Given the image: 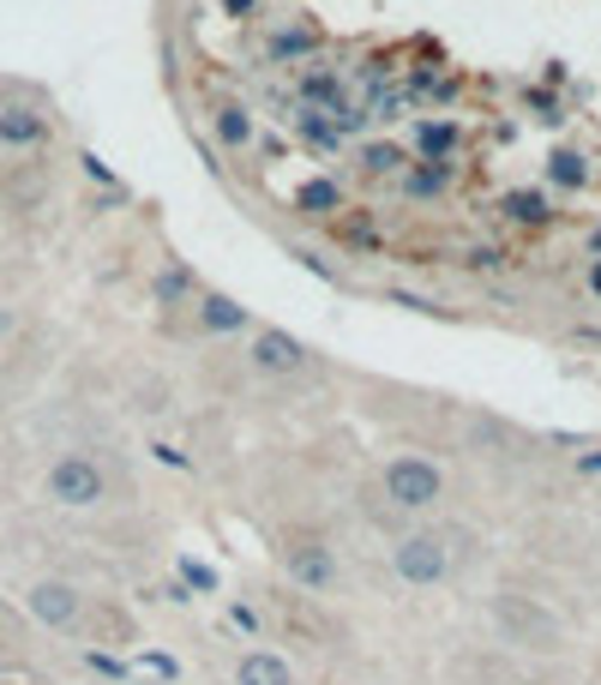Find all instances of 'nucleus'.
Listing matches in <instances>:
<instances>
[{
	"instance_id": "obj_1",
	"label": "nucleus",
	"mask_w": 601,
	"mask_h": 685,
	"mask_svg": "<svg viewBox=\"0 0 601 685\" xmlns=\"http://www.w3.org/2000/svg\"><path fill=\"white\" fill-rule=\"evenodd\" d=\"M481 559V535L463 524H409L391 535V577L403 589H445Z\"/></svg>"
},
{
	"instance_id": "obj_2",
	"label": "nucleus",
	"mask_w": 601,
	"mask_h": 685,
	"mask_svg": "<svg viewBox=\"0 0 601 685\" xmlns=\"http://www.w3.org/2000/svg\"><path fill=\"white\" fill-rule=\"evenodd\" d=\"M451 494V475L439 457L428 451H391L385 464L373 469V499H379V524H391V529H409L415 517H428L439 512Z\"/></svg>"
},
{
	"instance_id": "obj_3",
	"label": "nucleus",
	"mask_w": 601,
	"mask_h": 685,
	"mask_svg": "<svg viewBox=\"0 0 601 685\" xmlns=\"http://www.w3.org/2000/svg\"><path fill=\"white\" fill-rule=\"evenodd\" d=\"M488 625L511 655H565V644H571L560 607L535 589H518V584H500L488 595Z\"/></svg>"
},
{
	"instance_id": "obj_4",
	"label": "nucleus",
	"mask_w": 601,
	"mask_h": 685,
	"mask_svg": "<svg viewBox=\"0 0 601 685\" xmlns=\"http://www.w3.org/2000/svg\"><path fill=\"white\" fill-rule=\"evenodd\" d=\"M271 559H277V572L289 577V589H301V595H331L343 584L337 542L319 524H307V517H283V524L271 529Z\"/></svg>"
},
{
	"instance_id": "obj_5",
	"label": "nucleus",
	"mask_w": 601,
	"mask_h": 685,
	"mask_svg": "<svg viewBox=\"0 0 601 685\" xmlns=\"http://www.w3.org/2000/svg\"><path fill=\"white\" fill-rule=\"evenodd\" d=\"M114 494H121V469L102 451H84V445H72L42 469V499L61 505V512H102Z\"/></svg>"
},
{
	"instance_id": "obj_6",
	"label": "nucleus",
	"mask_w": 601,
	"mask_h": 685,
	"mask_svg": "<svg viewBox=\"0 0 601 685\" xmlns=\"http://www.w3.org/2000/svg\"><path fill=\"white\" fill-rule=\"evenodd\" d=\"M91 607H97V595H84L79 584H67V577H37V584L24 589V614H31L42 632L79 637V644H84V632H91Z\"/></svg>"
},
{
	"instance_id": "obj_7",
	"label": "nucleus",
	"mask_w": 601,
	"mask_h": 685,
	"mask_svg": "<svg viewBox=\"0 0 601 685\" xmlns=\"http://www.w3.org/2000/svg\"><path fill=\"white\" fill-rule=\"evenodd\" d=\"M247 367H253L259 379H271V385H301V379H313L319 355L307 349V343H301L296 331H277V325H259L253 343H247Z\"/></svg>"
},
{
	"instance_id": "obj_8",
	"label": "nucleus",
	"mask_w": 601,
	"mask_h": 685,
	"mask_svg": "<svg viewBox=\"0 0 601 685\" xmlns=\"http://www.w3.org/2000/svg\"><path fill=\"white\" fill-rule=\"evenodd\" d=\"M229 685H301V674H296V662H289L283 649L253 644V649H241L229 662Z\"/></svg>"
},
{
	"instance_id": "obj_9",
	"label": "nucleus",
	"mask_w": 601,
	"mask_h": 685,
	"mask_svg": "<svg viewBox=\"0 0 601 685\" xmlns=\"http://www.w3.org/2000/svg\"><path fill=\"white\" fill-rule=\"evenodd\" d=\"M49 132H54V121L37 109V102H24V97L0 102V145H12V151H42Z\"/></svg>"
},
{
	"instance_id": "obj_10",
	"label": "nucleus",
	"mask_w": 601,
	"mask_h": 685,
	"mask_svg": "<svg viewBox=\"0 0 601 685\" xmlns=\"http://www.w3.org/2000/svg\"><path fill=\"white\" fill-rule=\"evenodd\" d=\"M211 132H217V145H223V151H247V145H253V109H247L241 97H217L211 102Z\"/></svg>"
},
{
	"instance_id": "obj_11",
	"label": "nucleus",
	"mask_w": 601,
	"mask_h": 685,
	"mask_svg": "<svg viewBox=\"0 0 601 685\" xmlns=\"http://www.w3.org/2000/svg\"><path fill=\"white\" fill-rule=\"evenodd\" d=\"M199 325L211 337H241V331H253V312L234 301V295H199Z\"/></svg>"
},
{
	"instance_id": "obj_12",
	"label": "nucleus",
	"mask_w": 601,
	"mask_h": 685,
	"mask_svg": "<svg viewBox=\"0 0 601 685\" xmlns=\"http://www.w3.org/2000/svg\"><path fill=\"white\" fill-rule=\"evenodd\" d=\"M500 211H505L511 229H548V222L560 217V211H553V199H548V192H535V187H511L500 199Z\"/></svg>"
},
{
	"instance_id": "obj_13",
	"label": "nucleus",
	"mask_w": 601,
	"mask_h": 685,
	"mask_svg": "<svg viewBox=\"0 0 601 685\" xmlns=\"http://www.w3.org/2000/svg\"><path fill=\"white\" fill-rule=\"evenodd\" d=\"M458 145H463L458 121H415V162H451Z\"/></svg>"
},
{
	"instance_id": "obj_14",
	"label": "nucleus",
	"mask_w": 601,
	"mask_h": 685,
	"mask_svg": "<svg viewBox=\"0 0 601 685\" xmlns=\"http://www.w3.org/2000/svg\"><path fill=\"white\" fill-rule=\"evenodd\" d=\"M296 211L301 217H337V211H343V187H337L331 175H319V181H307L296 192Z\"/></svg>"
},
{
	"instance_id": "obj_15",
	"label": "nucleus",
	"mask_w": 601,
	"mask_h": 685,
	"mask_svg": "<svg viewBox=\"0 0 601 685\" xmlns=\"http://www.w3.org/2000/svg\"><path fill=\"white\" fill-rule=\"evenodd\" d=\"M548 187H560V192H578V187H590V162H583V151H553L548 157Z\"/></svg>"
},
{
	"instance_id": "obj_16",
	"label": "nucleus",
	"mask_w": 601,
	"mask_h": 685,
	"mask_svg": "<svg viewBox=\"0 0 601 685\" xmlns=\"http://www.w3.org/2000/svg\"><path fill=\"white\" fill-rule=\"evenodd\" d=\"M451 181V162H415V169H403V192L409 199H439Z\"/></svg>"
},
{
	"instance_id": "obj_17",
	"label": "nucleus",
	"mask_w": 601,
	"mask_h": 685,
	"mask_svg": "<svg viewBox=\"0 0 601 685\" xmlns=\"http://www.w3.org/2000/svg\"><path fill=\"white\" fill-rule=\"evenodd\" d=\"M403 162H415V151H403V145H391V139L361 145V169H368V175H398Z\"/></svg>"
},
{
	"instance_id": "obj_18",
	"label": "nucleus",
	"mask_w": 601,
	"mask_h": 685,
	"mask_svg": "<svg viewBox=\"0 0 601 685\" xmlns=\"http://www.w3.org/2000/svg\"><path fill=\"white\" fill-rule=\"evenodd\" d=\"M301 97L325 102V115H337L343 109V79H337V72H301Z\"/></svg>"
},
{
	"instance_id": "obj_19",
	"label": "nucleus",
	"mask_w": 601,
	"mask_h": 685,
	"mask_svg": "<svg viewBox=\"0 0 601 685\" xmlns=\"http://www.w3.org/2000/svg\"><path fill=\"white\" fill-rule=\"evenodd\" d=\"M151 295L157 301H181V295H193V271H187V265H163V271H157V282H151Z\"/></svg>"
},
{
	"instance_id": "obj_20",
	"label": "nucleus",
	"mask_w": 601,
	"mask_h": 685,
	"mask_svg": "<svg viewBox=\"0 0 601 685\" xmlns=\"http://www.w3.org/2000/svg\"><path fill=\"white\" fill-rule=\"evenodd\" d=\"M313 49H319V31H313V24H301V31L271 37V61H296V54H313Z\"/></svg>"
},
{
	"instance_id": "obj_21",
	"label": "nucleus",
	"mask_w": 601,
	"mask_h": 685,
	"mask_svg": "<svg viewBox=\"0 0 601 685\" xmlns=\"http://www.w3.org/2000/svg\"><path fill=\"white\" fill-rule=\"evenodd\" d=\"M296 127H301V139H313V145H337V121H325V109H301Z\"/></svg>"
},
{
	"instance_id": "obj_22",
	"label": "nucleus",
	"mask_w": 601,
	"mask_h": 685,
	"mask_svg": "<svg viewBox=\"0 0 601 685\" xmlns=\"http://www.w3.org/2000/svg\"><path fill=\"white\" fill-rule=\"evenodd\" d=\"M0 685H49V679L31 662H19V655H0Z\"/></svg>"
},
{
	"instance_id": "obj_23",
	"label": "nucleus",
	"mask_w": 601,
	"mask_h": 685,
	"mask_svg": "<svg viewBox=\"0 0 601 685\" xmlns=\"http://www.w3.org/2000/svg\"><path fill=\"white\" fill-rule=\"evenodd\" d=\"M42 187H49V181H42V169H24V175H12V181H7V199H12V205L42 199Z\"/></svg>"
},
{
	"instance_id": "obj_24",
	"label": "nucleus",
	"mask_w": 601,
	"mask_h": 685,
	"mask_svg": "<svg viewBox=\"0 0 601 685\" xmlns=\"http://www.w3.org/2000/svg\"><path fill=\"white\" fill-rule=\"evenodd\" d=\"M463 265H469V271H493V265H500V252H493V247H475Z\"/></svg>"
},
{
	"instance_id": "obj_25",
	"label": "nucleus",
	"mask_w": 601,
	"mask_h": 685,
	"mask_svg": "<svg viewBox=\"0 0 601 685\" xmlns=\"http://www.w3.org/2000/svg\"><path fill=\"white\" fill-rule=\"evenodd\" d=\"M259 0H223V19H253Z\"/></svg>"
},
{
	"instance_id": "obj_26",
	"label": "nucleus",
	"mask_w": 601,
	"mask_h": 685,
	"mask_svg": "<svg viewBox=\"0 0 601 685\" xmlns=\"http://www.w3.org/2000/svg\"><path fill=\"white\" fill-rule=\"evenodd\" d=\"M578 475H601V451H590V457H578Z\"/></svg>"
},
{
	"instance_id": "obj_27",
	"label": "nucleus",
	"mask_w": 601,
	"mask_h": 685,
	"mask_svg": "<svg viewBox=\"0 0 601 685\" xmlns=\"http://www.w3.org/2000/svg\"><path fill=\"white\" fill-rule=\"evenodd\" d=\"M590 289L601 295V259H590Z\"/></svg>"
},
{
	"instance_id": "obj_28",
	"label": "nucleus",
	"mask_w": 601,
	"mask_h": 685,
	"mask_svg": "<svg viewBox=\"0 0 601 685\" xmlns=\"http://www.w3.org/2000/svg\"><path fill=\"white\" fill-rule=\"evenodd\" d=\"M84 685H102V679H84Z\"/></svg>"
}]
</instances>
